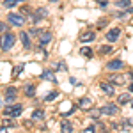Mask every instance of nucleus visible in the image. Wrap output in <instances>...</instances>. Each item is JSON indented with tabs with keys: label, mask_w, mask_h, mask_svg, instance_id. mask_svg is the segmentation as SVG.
<instances>
[{
	"label": "nucleus",
	"mask_w": 133,
	"mask_h": 133,
	"mask_svg": "<svg viewBox=\"0 0 133 133\" xmlns=\"http://www.w3.org/2000/svg\"><path fill=\"white\" fill-rule=\"evenodd\" d=\"M14 43H16V37H14V34H11V32H4V34L0 36V48L4 51L11 50Z\"/></svg>",
	"instance_id": "obj_1"
},
{
	"label": "nucleus",
	"mask_w": 133,
	"mask_h": 133,
	"mask_svg": "<svg viewBox=\"0 0 133 133\" xmlns=\"http://www.w3.org/2000/svg\"><path fill=\"white\" fill-rule=\"evenodd\" d=\"M21 112H23V107L21 105H9V107L4 108V114L7 117H18Z\"/></svg>",
	"instance_id": "obj_2"
},
{
	"label": "nucleus",
	"mask_w": 133,
	"mask_h": 133,
	"mask_svg": "<svg viewBox=\"0 0 133 133\" xmlns=\"http://www.w3.org/2000/svg\"><path fill=\"white\" fill-rule=\"evenodd\" d=\"M7 20H9V23L14 25V27H21V25L25 23V18H23L21 14H18V12H11V14H7Z\"/></svg>",
	"instance_id": "obj_3"
},
{
	"label": "nucleus",
	"mask_w": 133,
	"mask_h": 133,
	"mask_svg": "<svg viewBox=\"0 0 133 133\" xmlns=\"http://www.w3.org/2000/svg\"><path fill=\"white\" fill-rule=\"evenodd\" d=\"M101 114H105V115H117V114H119V107H117L115 103L103 105L101 107Z\"/></svg>",
	"instance_id": "obj_4"
},
{
	"label": "nucleus",
	"mask_w": 133,
	"mask_h": 133,
	"mask_svg": "<svg viewBox=\"0 0 133 133\" xmlns=\"http://www.w3.org/2000/svg\"><path fill=\"white\" fill-rule=\"evenodd\" d=\"M119 36H121V30H119V29H110V30L107 32V41L115 43L119 39Z\"/></svg>",
	"instance_id": "obj_5"
},
{
	"label": "nucleus",
	"mask_w": 133,
	"mask_h": 133,
	"mask_svg": "<svg viewBox=\"0 0 133 133\" xmlns=\"http://www.w3.org/2000/svg\"><path fill=\"white\" fill-rule=\"evenodd\" d=\"M123 61H119V59H114L107 64V69H110V71H117V69H123Z\"/></svg>",
	"instance_id": "obj_6"
},
{
	"label": "nucleus",
	"mask_w": 133,
	"mask_h": 133,
	"mask_svg": "<svg viewBox=\"0 0 133 133\" xmlns=\"http://www.w3.org/2000/svg\"><path fill=\"white\" fill-rule=\"evenodd\" d=\"M99 89H101L105 94H108V96H112L114 92H115V87H114L112 83H108V82H101L99 83Z\"/></svg>",
	"instance_id": "obj_7"
},
{
	"label": "nucleus",
	"mask_w": 133,
	"mask_h": 133,
	"mask_svg": "<svg viewBox=\"0 0 133 133\" xmlns=\"http://www.w3.org/2000/svg\"><path fill=\"white\" fill-rule=\"evenodd\" d=\"M14 99H16V89L14 87H7L5 89V101L14 103Z\"/></svg>",
	"instance_id": "obj_8"
},
{
	"label": "nucleus",
	"mask_w": 133,
	"mask_h": 133,
	"mask_svg": "<svg viewBox=\"0 0 133 133\" xmlns=\"http://www.w3.org/2000/svg\"><path fill=\"white\" fill-rule=\"evenodd\" d=\"M114 128H119V130H123V131H131L133 124H131V121H130V119H123L119 126H114Z\"/></svg>",
	"instance_id": "obj_9"
},
{
	"label": "nucleus",
	"mask_w": 133,
	"mask_h": 133,
	"mask_svg": "<svg viewBox=\"0 0 133 133\" xmlns=\"http://www.w3.org/2000/svg\"><path fill=\"white\" fill-rule=\"evenodd\" d=\"M46 14H48V11L44 9V7H39V9L36 11V14H34V16H32V21H34V23H36V21L43 20V18H44V16H46Z\"/></svg>",
	"instance_id": "obj_10"
},
{
	"label": "nucleus",
	"mask_w": 133,
	"mask_h": 133,
	"mask_svg": "<svg viewBox=\"0 0 133 133\" xmlns=\"http://www.w3.org/2000/svg\"><path fill=\"white\" fill-rule=\"evenodd\" d=\"M126 78H128V76H123V75H112V76H110L112 83H115V85H124V83H126Z\"/></svg>",
	"instance_id": "obj_11"
},
{
	"label": "nucleus",
	"mask_w": 133,
	"mask_h": 133,
	"mask_svg": "<svg viewBox=\"0 0 133 133\" xmlns=\"http://www.w3.org/2000/svg\"><path fill=\"white\" fill-rule=\"evenodd\" d=\"M78 107L83 108V110H87V108H92V99L91 98H80V101H78Z\"/></svg>",
	"instance_id": "obj_12"
},
{
	"label": "nucleus",
	"mask_w": 133,
	"mask_h": 133,
	"mask_svg": "<svg viewBox=\"0 0 133 133\" xmlns=\"http://www.w3.org/2000/svg\"><path fill=\"white\" fill-rule=\"evenodd\" d=\"M20 41L23 44V48H30V37L27 32H20Z\"/></svg>",
	"instance_id": "obj_13"
},
{
	"label": "nucleus",
	"mask_w": 133,
	"mask_h": 133,
	"mask_svg": "<svg viewBox=\"0 0 133 133\" xmlns=\"http://www.w3.org/2000/svg\"><path fill=\"white\" fill-rule=\"evenodd\" d=\"M41 78H43V80H48V82H57V78H55V73H53V71H48V69L41 73Z\"/></svg>",
	"instance_id": "obj_14"
},
{
	"label": "nucleus",
	"mask_w": 133,
	"mask_h": 133,
	"mask_svg": "<svg viewBox=\"0 0 133 133\" xmlns=\"http://www.w3.org/2000/svg\"><path fill=\"white\" fill-rule=\"evenodd\" d=\"M51 41V34L50 32H44V34H41V37H39V46H44V44H48V43Z\"/></svg>",
	"instance_id": "obj_15"
},
{
	"label": "nucleus",
	"mask_w": 133,
	"mask_h": 133,
	"mask_svg": "<svg viewBox=\"0 0 133 133\" xmlns=\"http://www.w3.org/2000/svg\"><path fill=\"white\" fill-rule=\"evenodd\" d=\"M115 7H119V9H130L131 7V0H115Z\"/></svg>",
	"instance_id": "obj_16"
},
{
	"label": "nucleus",
	"mask_w": 133,
	"mask_h": 133,
	"mask_svg": "<svg viewBox=\"0 0 133 133\" xmlns=\"http://www.w3.org/2000/svg\"><path fill=\"white\" fill-rule=\"evenodd\" d=\"M92 39H94V32H92V30H85L82 36H80V41H82V43L92 41Z\"/></svg>",
	"instance_id": "obj_17"
},
{
	"label": "nucleus",
	"mask_w": 133,
	"mask_h": 133,
	"mask_svg": "<svg viewBox=\"0 0 133 133\" xmlns=\"http://www.w3.org/2000/svg\"><path fill=\"white\" fill-rule=\"evenodd\" d=\"M61 131L62 133H73V126L68 121H62L61 123Z\"/></svg>",
	"instance_id": "obj_18"
},
{
	"label": "nucleus",
	"mask_w": 133,
	"mask_h": 133,
	"mask_svg": "<svg viewBox=\"0 0 133 133\" xmlns=\"http://www.w3.org/2000/svg\"><path fill=\"white\" fill-rule=\"evenodd\" d=\"M130 99H131V98H130V94H128V92H124V94H121V96L117 98V103H119V105H126Z\"/></svg>",
	"instance_id": "obj_19"
},
{
	"label": "nucleus",
	"mask_w": 133,
	"mask_h": 133,
	"mask_svg": "<svg viewBox=\"0 0 133 133\" xmlns=\"http://www.w3.org/2000/svg\"><path fill=\"white\" fill-rule=\"evenodd\" d=\"M25 94H27V96H34V94H36V85H32V83L25 85Z\"/></svg>",
	"instance_id": "obj_20"
},
{
	"label": "nucleus",
	"mask_w": 133,
	"mask_h": 133,
	"mask_svg": "<svg viewBox=\"0 0 133 133\" xmlns=\"http://www.w3.org/2000/svg\"><path fill=\"white\" fill-rule=\"evenodd\" d=\"M80 55H82V57H87V59H91V57H92V50L89 48V46H87V48L83 46L82 50H80Z\"/></svg>",
	"instance_id": "obj_21"
},
{
	"label": "nucleus",
	"mask_w": 133,
	"mask_h": 133,
	"mask_svg": "<svg viewBox=\"0 0 133 133\" xmlns=\"http://www.w3.org/2000/svg\"><path fill=\"white\" fill-rule=\"evenodd\" d=\"M32 119H36V121H41V119H44V112H43V110H34V114H32Z\"/></svg>",
	"instance_id": "obj_22"
},
{
	"label": "nucleus",
	"mask_w": 133,
	"mask_h": 133,
	"mask_svg": "<svg viewBox=\"0 0 133 133\" xmlns=\"http://www.w3.org/2000/svg\"><path fill=\"white\" fill-rule=\"evenodd\" d=\"M2 126H5V128H14L16 123H14V121H11V119H2Z\"/></svg>",
	"instance_id": "obj_23"
},
{
	"label": "nucleus",
	"mask_w": 133,
	"mask_h": 133,
	"mask_svg": "<svg viewBox=\"0 0 133 133\" xmlns=\"http://www.w3.org/2000/svg\"><path fill=\"white\" fill-rule=\"evenodd\" d=\"M18 2H20V0H5V2H4V7H14Z\"/></svg>",
	"instance_id": "obj_24"
},
{
	"label": "nucleus",
	"mask_w": 133,
	"mask_h": 133,
	"mask_svg": "<svg viewBox=\"0 0 133 133\" xmlns=\"http://www.w3.org/2000/svg\"><path fill=\"white\" fill-rule=\"evenodd\" d=\"M21 69H23V66H16V68H14V69H12V76H14V78H16V76H20V73H21Z\"/></svg>",
	"instance_id": "obj_25"
},
{
	"label": "nucleus",
	"mask_w": 133,
	"mask_h": 133,
	"mask_svg": "<svg viewBox=\"0 0 133 133\" xmlns=\"http://www.w3.org/2000/svg\"><path fill=\"white\" fill-rule=\"evenodd\" d=\"M89 115H91L92 119H99V115H101V110H91V114H89Z\"/></svg>",
	"instance_id": "obj_26"
},
{
	"label": "nucleus",
	"mask_w": 133,
	"mask_h": 133,
	"mask_svg": "<svg viewBox=\"0 0 133 133\" xmlns=\"http://www.w3.org/2000/svg\"><path fill=\"white\" fill-rule=\"evenodd\" d=\"M57 96H59V92H50V94H48V96H46L44 99H46V101H53V99H55Z\"/></svg>",
	"instance_id": "obj_27"
},
{
	"label": "nucleus",
	"mask_w": 133,
	"mask_h": 133,
	"mask_svg": "<svg viewBox=\"0 0 133 133\" xmlns=\"http://www.w3.org/2000/svg\"><path fill=\"white\" fill-rule=\"evenodd\" d=\"M110 50H112L110 46H101V48H99V53H108Z\"/></svg>",
	"instance_id": "obj_28"
},
{
	"label": "nucleus",
	"mask_w": 133,
	"mask_h": 133,
	"mask_svg": "<svg viewBox=\"0 0 133 133\" xmlns=\"http://www.w3.org/2000/svg\"><path fill=\"white\" fill-rule=\"evenodd\" d=\"M83 133H96V130H94V126H87V128L83 130Z\"/></svg>",
	"instance_id": "obj_29"
},
{
	"label": "nucleus",
	"mask_w": 133,
	"mask_h": 133,
	"mask_svg": "<svg viewBox=\"0 0 133 133\" xmlns=\"http://www.w3.org/2000/svg\"><path fill=\"white\" fill-rule=\"evenodd\" d=\"M30 34H34V36H41L43 32L39 30V29H32V30H30Z\"/></svg>",
	"instance_id": "obj_30"
},
{
	"label": "nucleus",
	"mask_w": 133,
	"mask_h": 133,
	"mask_svg": "<svg viewBox=\"0 0 133 133\" xmlns=\"http://www.w3.org/2000/svg\"><path fill=\"white\" fill-rule=\"evenodd\" d=\"M5 29H7V25L0 21V34H4V32H5Z\"/></svg>",
	"instance_id": "obj_31"
},
{
	"label": "nucleus",
	"mask_w": 133,
	"mask_h": 133,
	"mask_svg": "<svg viewBox=\"0 0 133 133\" xmlns=\"http://www.w3.org/2000/svg\"><path fill=\"white\" fill-rule=\"evenodd\" d=\"M107 25V20H99L98 21V27H105Z\"/></svg>",
	"instance_id": "obj_32"
},
{
	"label": "nucleus",
	"mask_w": 133,
	"mask_h": 133,
	"mask_svg": "<svg viewBox=\"0 0 133 133\" xmlns=\"http://www.w3.org/2000/svg\"><path fill=\"white\" fill-rule=\"evenodd\" d=\"M0 133H7V128H5V126H2V128H0Z\"/></svg>",
	"instance_id": "obj_33"
},
{
	"label": "nucleus",
	"mask_w": 133,
	"mask_h": 133,
	"mask_svg": "<svg viewBox=\"0 0 133 133\" xmlns=\"http://www.w3.org/2000/svg\"><path fill=\"white\" fill-rule=\"evenodd\" d=\"M128 14H133V7H130V9H128Z\"/></svg>",
	"instance_id": "obj_34"
},
{
	"label": "nucleus",
	"mask_w": 133,
	"mask_h": 133,
	"mask_svg": "<svg viewBox=\"0 0 133 133\" xmlns=\"http://www.w3.org/2000/svg\"><path fill=\"white\" fill-rule=\"evenodd\" d=\"M130 91H131V92H133V83H131V85H130Z\"/></svg>",
	"instance_id": "obj_35"
},
{
	"label": "nucleus",
	"mask_w": 133,
	"mask_h": 133,
	"mask_svg": "<svg viewBox=\"0 0 133 133\" xmlns=\"http://www.w3.org/2000/svg\"><path fill=\"white\" fill-rule=\"evenodd\" d=\"M131 108H133V99H131Z\"/></svg>",
	"instance_id": "obj_36"
},
{
	"label": "nucleus",
	"mask_w": 133,
	"mask_h": 133,
	"mask_svg": "<svg viewBox=\"0 0 133 133\" xmlns=\"http://www.w3.org/2000/svg\"><path fill=\"white\" fill-rule=\"evenodd\" d=\"M0 103H2V99H0Z\"/></svg>",
	"instance_id": "obj_37"
}]
</instances>
